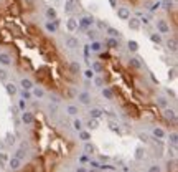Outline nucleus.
<instances>
[{
	"label": "nucleus",
	"mask_w": 178,
	"mask_h": 172,
	"mask_svg": "<svg viewBox=\"0 0 178 172\" xmlns=\"http://www.w3.org/2000/svg\"><path fill=\"white\" fill-rule=\"evenodd\" d=\"M94 17L92 15H86V17H82L81 20H79V23H78V25H81L82 28H89V27H92L94 25Z\"/></svg>",
	"instance_id": "1"
},
{
	"label": "nucleus",
	"mask_w": 178,
	"mask_h": 172,
	"mask_svg": "<svg viewBox=\"0 0 178 172\" xmlns=\"http://www.w3.org/2000/svg\"><path fill=\"white\" fill-rule=\"evenodd\" d=\"M117 17L121 20H129L130 18V10H129L127 7H119L117 8Z\"/></svg>",
	"instance_id": "2"
},
{
	"label": "nucleus",
	"mask_w": 178,
	"mask_h": 172,
	"mask_svg": "<svg viewBox=\"0 0 178 172\" xmlns=\"http://www.w3.org/2000/svg\"><path fill=\"white\" fill-rule=\"evenodd\" d=\"M8 167H10L12 171H18V169H20L21 167V161L20 159H18V157H10V159H8Z\"/></svg>",
	"instance_id": "3"
},
{
	"label": "nucleus",
	"mask_w": 178,
	"mask_h": 172,
	"mask_svg": "<svg viewBox=\"0 0 178 172\" xmlns=\"http://www.w3.org/2000/svg\"><path fill=\"white\" fill-rule=\"evenodd\" d=\"M157 30L158 33H168L170 31V27L165 20H157Z\"/></svg>",
	"instance_id": "4"
},
{
	"label": "nucleus",
	"mask_w": 178,
	"mask_h": 172,
	"mask_svg": "<svg viewBox=\"0 0 178 172\" xmlns=\"http://www.w3.org/2000/svg\"><path fill=\"white\" fill-rule=\"evenodd\" d=\"M78 99H79V103H81V104H89L92 98H91V94H89L87 91H82V93H79V94H78Z\"/></svg>",
	"instance_id": "5"
},
{
	"label": "nucleus",
	"mask_w": 178,
	"mask_h": 172,
	"mask_svg": "<svg viewBox=\"0 0 178 172\" xmlns=\"http://www.w3.org/2000/svg\"><path fill=\"white\" fill-rule=\"evenodd\" d=\"M0 65L10 66L12 65V56L8 53H0Z\"/></svg>",
	"instance_id": "6"
},
{
	"label": "nucleus",
	"mask_w": 178,
	"mask_h": 172,
	"mask_svg": "<svg viewBox=\"0 0 178 172\" xmlns=\"http://www.w3.org/2000/svg\"><path fill=\"white\" fill-rule=\"evenodd\" d=\"M20 86L25 91H30V89H33V81H31L30 78H23V80L20 81Z\"/></svg>",
	"instance_id": "7"
},
{
	"label": "nucleus",
	"mask_w": 178,
	"mask_h": 172,
	"mask_svg": "<svg viewBox=\"0 0 178 172\" xmlns=\"http://www.w3.org/2000/svg\"><path fill=\"white\" fill-rule=\"evenodd\" d=\"M21 121L25 122V124H33L35 117H33V114H31L30 111H23V114H21Z\"/></svg>",
	"instance_id": "8"
},
{
	"label": "nucleus",
	"mask_w": 178,
	"mask_h": 172,
	"mask_svg": "<svg viewBox=\"0 0 178 172\" xmlns=\"http://www.w3.org/2000/svg\"><path fill=\"white\" fill-rule=\"evenodd\" d=\"M140 23H142L140 18H135V17H134V18H129V27H130V30H139V28H140Z\"/></svg>",
	"instance_id": "9"
},
{
	"label": "nucleus",
	"mask_w": 178,
	"mask_h": 172,
	"mask_svg": "<svg viewBox=\"0 0 178 172\" xmlns=\"http://www.w3.org/2000/svg\"><path fill=\"white\" fill-rule=\"evenodd\" d=\"M129 66L134 68V70H140L142 68V61H140V58H130L129 60Z\"/></svg>",
	"instance_id": "10"
},
{
	"label": "nucleus",
	"mask_w": 178,
	"mask_h": 172,
	"mask_svg": "<svg viewBox=\"0 0 178 172\" xmlns=\"http://www.w3.org/2000/svg\"><path fill=\"white\" fill-rule=\"evenodd\" d=\"M66 46L68 48H78V46H79V41H78L76 36H69V38H66Z\"/></svg>",
	"instance_id": "11"
},
{
	"label": "nucleus",
	"mask_w": 178,
	"mask_h": 172,
	"mask_svg": "<svg viewBox=\"0 0 178 172\" xmlns=\"http://www.w3.org/2000/svg\"><path fill=\"white\" fill-rule=\"evenodd\" d=\"M66 27H68V30H69V31L78 30V20H76V18H68Z\"/></svg>",
	"instance_id": "12"
},
{
	"label": "nucleus",
	"mask_w": 178,
	"mask_h": 172,
	"mask_svg": "<svg viewBox=\"0 0 178 172\" xmlns=\"http://www.w3.org/2000/svg\"><path fill=\"white\" fill-rule=\"evenodd\" d=\"M46 30L50 33H55L58 30V20H53V22H46Z\"/></svg>",
	"instance_id": "13"
},
{
	"label": "nucleus",
	"mask_w": 178,
	"mask_h": 172,
	"mask_svg": "<svg viewBox=\"0 0 178 172\" xmlns=\"http://www.w3.org/2000/svg\"><path fill=\"white\" fill-rule=\"evenodd\" d=\"M10 12H12V15H15V17H18V15H21V12H23V8H21L18 3H13V5H10Z\"/></svg>",
	"instance_id": "14"
},
{
	"label": "nucleus",
	"mask_w": 178,
	"mask_h": 172,
	"mask_svg": "<svg viewBox=\"0 0 178 172\" xmlns=\"http://www.w3.org/2000/svg\"><path fill=\"white\" fill-rule=\"evenodd\" d=\"M153 136L157 137V139H163V137H165V131H163V127H160V126L153 127Z\"/></svg>",
	"instance_id": "15"
},
{
	"label": "nucleus",
	"mask_w": 178,
	"mask_h": 172,
	"mask_svg": "<svg viewBox=\"0 0 178 172\" xmlns=\"http://www.w3.org/2000/svg\"><path fill=\"white\" fill-rule=\"evenodd\" d=\"M89 116L92 117V119H97V117L102 116V109H99V108H92L91 111H89Z\"/></svg>",
	"instance_id": "16"
},
{
	"label": "nucleus",
	"mask_w": 178,
	"mask_h": 172,
	"mask_svg": "<svg viewBox=\"0 0 178 172\" xmlns=\"http://www.w3.org/2000/svg\"><path fill=\"white\" fill-rule=\"evenodd\" d=\"M106 45L109 46V48H119V40H117V38H107Z\"/></svg>",
	"instance_id": "17"
},
{
	"label": "nucleus",
	"mask_w": 178,
	"mask_h": 172,
	"mask_svg": "<svg viewBox=\"0 0 178 172\" xmlns=\"http://www.w3.org/2000/svg\"><path fill=\"white\" fill-rule=\"evenodd\" d=\"M69 73L71 75H78L79 73V63H76V61L69 63Z\"/></svg>",
	"instance_id": "18"
},
{
	"label": "nucleus",
	"mask_w": 178,
	"mask_h": 172,
	"mask_svg": "<svg viewBox=\"0 0 178 172\" xmlns=\"http://www.w3.org/2000/svg\"><path fill=\"white\" fill-rule=\"evenodd\" d=\"M102 96L106 98V99H114V91H112L111 88H104L102 89Z\"/></svg>",
	"instance_id": "19"
},
{
	"label": "nucleus",
	"mask_w": 178,
	"mask_h": 172,
	"mask_svg": "<svg viewBox=\"0 0 178 172\" xmlns=\"http://www.w3.org/2000/svg\"><path fill=\"white\" fill-rule=\"evenodd\" d=\"M66 113L69 116H76L78 113H79V109H78V106H74V104H69V106L66 108Z\"/></svg>",
	"instance_id": "20"
},
{
	"label": "nucleus",
	"mask_w": 178,
	"mask_h": 172,
	"mask_svg": "<svg viewBox=\"0 0 178 172\" xmlns=\"http://www.w3.org/2000/svg\"><path fill=\"white\" fill-rule=\"evenodd\" d=\"M31 96H35V98H43V96H45V89L38 86V88H35V89H33V93H31Z\"/></svg>",
	"instance_id": "21"
},
{
	"label": "nucleus",
	"mask_w": 178,
	"mask_h": 172,
	"mask_svg": "<svg viewBox=\"0 0 178 172\" xmlns=\"http://www.w3.org/2000/svg\"><path fill=\"white\" fill-rule=\"evenodd\" d=\"M167 46H168V50L177 51V38H175V36H173V38H170V40L167 41Z\"/></svg>",
	"instance_id": "22"
},
{
	"label": "nucleus",
	"mask_w": 178,
	"mask_h": 172,
	"mask_svg": "<svg viewBox=\"0 0 178 172\" xmlns=\"http://www.w3.org/2000/svg\"><path fill=\"white\" fill-rule=\"evenodd\" d=\"M46 17H48L50 20H56V10L53 7H48V8H46Z\"/></svg>",
	"instance_id": "23"
},
{
	"label": "nucleus",
	"mask_w": 178,
	"mask_h": 172,
	"mask_svg": "<svg viewBox=\"0 0 178 172\" xmlns=\"http://www.w3.org/2000/svg\"><path fill=\"white\" fill-rule=\"evenodd\" d=\"M84 152H86L87 156H91V154L96 152V147L92 146V144H89V142H86V144H84Z\"/></svg>",
	"instance_id": "24"
},
{
	"label": "nucleus",
	"mask_w": 178,
	"mask_h": 172,
	"mask_svg": "<svg viewBox=\"0 0 178 172\" xmlns=\"http://www.w3.org/2000/svg\"><path fill=\"white\" fill-rule=\"evenodd\" d=\"M129 51H132V53H135V51L139 50V43L135 40H129Z\"/></svg>",
	"instance_id": "25"
},
{
	"label": "nucleus",
	"mask_w": 178,
	"mask_h": 172,
	"mask_svg": "<svg viewBox=\"0 0 178 172\" xmlns=\"http://www.w3.org/2000/svg\"><path fill=\"white\" fill-rule=\"evenodd\" d=\"M157 104H158L160 108H165V109H167L168 99H167V98H163V96H160V98H157Z\"/></svg>",
	"instance_id": "26"
},
{
	"label": "nucleus",
	"mask_w": 178,
	"mask_h": 172,
	"mask_svg": "<svg viewBox=\"0 0 178 172\" xmlns=\"http://www.w3.org/2000/svg\"><path fill=\"white\" fill-rule=\"evenodd\" d=\"M107 33L111 35V38H117V36L121 35V31L116 30V28H112V27H107Z\"/></svg>",
	"instance_id": "27"
},
{
	"label": "nucleus",
	"mask_w": 178,
	"mask_h": 172,
	"mask_svg": "<svg viewBox=\"0 0 178 172\" xmlns=\"http://www.w3.org/2000/svg\"><path fill=\"white\" fill-rule=\"evenodd\" d=\"M5 88H7V93H8V94H12V96H13V94H17V88H15V85H13V83L5 85Z\"/></svg>",
	"instance_id": "28"
},
{
	"label": "nucleus",
	"mask_w": 178,
	"mask_h": 172,
	"mask_svg": "<svg viewBox=\"0 0 178 172\" xmlns=\"http://www.w3.org/2000/svg\"><path fill=\"white\" fill-rule=\"evenodd\" d=\"M165 117H167V119H172V121H175V117H177V114H175V109H165Z\"/></svg>",
	"instance_id": "29"
},
{
	"label": "nucleus",
	"mask_w": 178,
	"mask_h": 172,
	"mask_svg": "<svg viewBox=\"0 0 178 172\" xmlns=\"http://www.w3.org/2000/svg\"><path fill=\"white\" fill-rule=\"evenodd\" d=\"M79 137H81L84 142H87L89 139H91V132H87V131H79Z\"/></svg>",
	"instance_id": "30"
},
{
	"label": "nucleus",
	"mask_w": 178,
	"mask_h": 172,
	"mask_svg": "<svg viewBox=\"0 0 178 172\" xmlns=\"http://www.w3.org/2000/svg\"><path fill=\"white\" fill-rule=\"evenodd\" d=\"M150 40L158 45V43H162V36H160V33H152V35H150Z\"/></svg>",
	"instance_id": "31"
},
{
	"label": "nucleus",
	"mask_w": 178,
	"mask_h": 172,
	"mask_svg": "<svg viewBox=\"0 0 178 172\" xmlns=\"http://www.w3.org/2000/svg\"><path fill=\"white\" fill-rule=\"evenodd\" d=\"M73 127H74L76 131H82V121L81 119H74V121H73Z\"/></svg>",
	"instance_id": "32"
},
{
	"label": "nucleus",
	"mask_w": 178,
	"mask_h": 172,
	"mask_svg": "<svg viewBox=\"0 0 178 172\" xmlns=\"http://www.w3.org/2000/svg\"><path fill=\"white\" fill-rule=\"evenodd\" d=\"M101 48H102V45L99 43V41H92V43H91V50L92 51H99Z\"/></svg>",
	"instance_id": "33"
},
{
	"label": "nucleus",
	"mask_w": 178,
	"mask_h": 172,
	"mask_svg": "<svg viewBox=\"0 0 178 172\" xmlns=\"http://www.w3.org/2000/svg\"><path fill=\"white\" fill-rule=\"evenodd\" d=\"M15 157H18V159H20V161H23V157H25V149H23V147H20V149H18V151H17Z\"/></svg>",
	"instance_id": "34"
},
{
	"label": "nucleus",
	"mask_w": 178,
	"mask_h": 172,
	"mask_svg": "<svg viewBox=\"0 0 178 172\" xmlns=\"http://www.w3.org/2000/svg\"><path fill=\"white\" fill-rule=\"evenodd\" d=\"M96 33H97L96 30H91V28H87V36H89L91 40H94V41H96Z\"/></svg>",
	"instance_id": "35"
},
{
	"label": "nucleus",
	"mask_w": 178,
	"mask_h": 172,
	"mask_svg": "<svg viewBox=\"0 0 178 172\" xmlns=\"http://www.w3.org/2000/svg\"><path fill=\"white\" fill-rule=\"evenodd\" d=\"M30 98H31V93H30V91H25V89L21 91V99H23V101L30 99Z\"/></svg>",
	"instance_id": "36"
},
{
	"label": "nucleus",
	"mask_w": 178,
	"mask_h": 172,
	"mask_svg": "<svg viewBox=\"0 0 178 172\" xmlns=\"http://www.w3.org/2000/svg\"><path fill=\"white\" fill-rule=\"evenodd\" d=\"M160 5H165V8L170 10V8L173 7V3H172V0H163V2H160Z\"/></svg>",
	"instance_id": "37"
},
{
	"label": "nucleus",
	"mask_w": 178,
	"mask_h": 172,
	"mask_svg": "<svg viewBox=\"0 0 178 172\" xmlns=\"http://www.w3.org/2000/svg\"><path fill=\"white\" fill-rule=\"evenodd\" d=\"M84 76H86V78H94V70H92V68L86 70L84 71Z\"/></svg>",
	"instance_id": "38"
},
{
	"label": "nucleus",
	"mask_w": 178,
	"mask_h": 172,
	"mask_svg": "<svg viewBox=\"0 0 178 172\" xmlns=\"http://www.w3.org/2000/svg\"><path fill=\"white\" fill-rule=\"evenodd\" d=\"M148 172H162V171H160V167L157 164H152V166L148 167Z\"/></svg>",
	"instance_id": "39"
},
{
	"label": "nucleus",
	"mask_w": 178,
	"mask_h": 172,
	"mask_svg": "<svg viewBox=\"0 0 178 172\" xmlns=\"http://www.w3.org/2000/svg\"><path fill=\"white\" fill-rule=\"evenodd\" d=\"M87 127H89V129H94V127H97V121H96V119H91V121L87 122Z\"/></svg>",
	"instance_id": "40"
},
{
	"label": "nucleus",
	"mask_w": 178,
	"mask_h": 172,
	"mask_svg": "<svg viewBox=\"0 0 178 172\" xmlns=\"http://www.w3.org/2000/svg\"><path fill=\"white\" fill-rule=\"evenodd\" d=\"M94 70L101 73V71L104 70V66H102V63H99V61H97V63H94Z\"/></svg>",
	"instance_id": "41"
},
{
	"label": "nucleus",
	"mask_w": 178,
	"mask_h": 172,
	"mask_svg": "<svg viewBox=\"0 0 178 172\" xmlns=\"http://www.w3.org/2000/svg\"><path fill=\"white\" fill-rule=\"evenodd\" d=\"M94 83H96V86H102V85H104V78H96Z\"/></svg>",
	"instance_id": "42"
},
{
	"label": "nucleus",
	"mask_w": 178,
	"mask_h": 172,
	"mask_svg": "<svg viewBox=\"0 0 178 172\" xmlns=\"http://www.w3.org/2000/svg\"><path fill=\"white\" fill-rule=\"evenodd\" d=\"M142 157H143V154H142V149H137V154H135V159H137V161H140Z\"/></svg>",
	"instance_id": "43"
},
{
	"label": "nucleus",
	"mask_w": 178,
	"mask_h": 172,
	"mask_svg": "<svg viewBox=\"0 0 178 172\" xmlns=\"http://www.w3.org/2000/svg\"><path fill=\"white\" fill-rule=\"evenodd\" d=\"M89 164H91V166H92V169H97V167H101V164H99V162H97V161H91V162H89Z\"/></svg>",
	"instance_id": "44"
},
{
	"label": "nucleus",
	"mask_w": 178,
	"mask_h": 172,
	"mask_svg": "<svg viewBox=\"0 0 178 172\" xmlns=\"http://www.w3.org/2000/svg\"><path fill=\"white\" fill-rule=\"evenodd\" d=\"M0 80H7V71L5 70H0Z\"/></svg>",
	"instance_id": "45"
},
{
	"label": "nucleus",
	"mask_w": 178,
	"mask_h": 172,
	"mask_svg": "<svg viewBox=\"0 0 178 172\" xmlns=\"http://www.w3.org/2000/svg\"><path fill=\"white\" fill-rule=\"evenodd\" d=\"M15 142V137L13 136H7V144H13Z\"/></svg>",
	"instance_id": "46"
},
{
	"label": "nucleus",
	"mask_w": 178,
	"mask_h": 172,
	"mask_svg": "<svg viewBox=\"0 0 178 172\" xmlns=\"http://www.w3.org/2000/svg\"><path fill=\"white\" fill-rule=\"evenodd\" d=\"M97 27L99 28H107V23L106 22H97Z\"/></svg>",
	"instance_id": "47"
},
{
	"label": "nucleus",
	"mask_w": 178,
	"mask_h": 172,
	"mask_svg": "<svg viewBox=\"0 0 178 172\" xmlns=\"http://www.w3.org/2000/svg\"><path fill=\"white\" fill-rule=\"evenodd\" d=\"M170 139H172V142H173V144H177V132H173L172 136H170Z\"/></svg>",
	"instance_id": "48"
},
{
	"label": "nucleus",
	"mask_w": 178,
	"mask_h": 172,
	"mask_svg": "<svg viewBox=\"0 0 178 172\" xmlns=\"http://www.w3.org/2000/svg\"><path fill=\"white\" fill-rule=\"evenodd\" d=\"M0 159H2V161H7L8 157H7V154H3V152H0Z\"/></svg>",
	"instance_id": "49"
},
{
	"label": "nucleus",
	"mask_w": 178,
	"mask_h": 172,
	"mask_svg": "<svg viewBox=\"0 0 178 172\" xmlns=\"http://www.w3.org/2000/svg\"><path fill=\"white\" fill-rule=\"evenodd\" d=\"M18 106H20V108H21V109H25V101H23V99H21V101H20V103H18Z\"/></svg>",
	"instance_id": "50"
},
{
	"label": "nucleus",
	"mask_w": 178,
	"mask_h": 172,
	"mask_svg": "<svg viewBox=\"0 0 178 172\" xmlns=\"http://www.w3.org/2000/svg\"><path fill=\"white\" fill-rule=\"evenodd\" d=\"M76 172H87V171L84 169V167H78V169H76Z\"/></svg>",
	"instance_id": "51"
},
{
	"label": "nucleus",
	"mask_w": 178,
	"mask_h": 172,
	"mask_svg": "<svg viewBox=\"0 0 178 172\" xmlns=\"http://www.w3.org/2000/svg\"><path fill=\"white\" fill-rule=\"evenodd\" d=\"M158 7H160V2H157V3H155V5H153V7H152V10H157Z\"/></svg>",
	"instance_id": "52"
},
{
	"label": "nucleus",
	"mask_w": 178,
	"mask_h": 172,
	"mask_svg": "<svg viewBox=\"0 0 178 172\" xmlns=\"http://www.w3.org/2000/svg\"><path fill=\"white\" fill-rule=\"evenodd\" d=\"M109 2H111V3H112V5H114V7H116V0H109Z\"/></svg>",
	"instance_id": "53"
},
{
	"label": "nucleus",
	"mask_w": 178,
	"mask_h": 172,
	"mask_svg": "<svg viewBox=\"0 0 178 172\" xmlns=\"http://www.w3.org/2000/svg\"><path fill=\"white\" fill-rule=\"evenodd\" d=\"M87 172H97V169H91V171H87Z\"/></svg>",
	"instance_id": "54"
}]
</instances>
